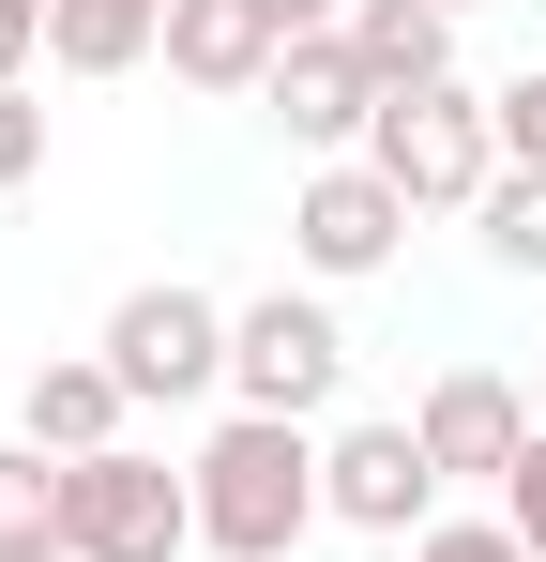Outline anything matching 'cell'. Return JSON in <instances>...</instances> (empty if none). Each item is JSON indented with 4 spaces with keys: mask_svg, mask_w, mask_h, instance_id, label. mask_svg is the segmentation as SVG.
Listing matches in <instances>:
<instances>
[{
    "mask_svg": "<svg viewBox=\"0 0 546 562\" xmlns=\"http://www.w3.org/2000/svg\"><path fill=\"white\" fill-rule=\"evenodd\" d=\"M350 395V319L319 289H259L228 304V411H273V426H319Z\"/></svg>",
    "mask_w": 546,
    "mask_h": 562,
    "instance_id": "3",
    "label": "cell"
},
{
    "mask_svg": "<svg viewBox=\"0 0 546 562\" xmlns=\"http://www.w3.org/2000/svg\"><path fill=\"white\" fill-rule=\"evenodd\" d=\"M470 228H486V259H501V274H546V168H501Z\"/></svg>",
    "mask_w": 546,
    "mask_h": 562,
    "instance_id": "15",
    "label": "cell"
},
{
    "mask_svg": "<svg viewBox=\"0 0 546 562\" xmlns=\"http://www.w3.org/2000/svg\"><path fill=\"white\" fill-rule=\"evenodd\" d=\"M410 562H532L516 532H501V502L486 517H441V532H410Z\"/></svg>",
    "mask_w": 546,
    "mask_h": 562,
    "instance_id": "17",
    "label": "cell"
},
{
    "mask_svg": "<svg viewBox=\"0 0 546 562\" xmlns=\"http://www.w3.org/2000/svg\"><path fill=\"white\" fill-rule=\"evenodd\" d=\"M441 15H470V0H441Z\"/></svg>",
    "mask_w": 546,
    "mask_h": 562,
    "instance_id": "23",
    "label": "cell"
},
{
    "mask_svg": "<svg viewBox=\"0 0 546 562\" xmlns=\"http://www.w3.org/2000/svg\"><path fill=\"white\" fill-rule=\"evenodd\" d=\"M31 61H46V0H0V92H15Z\"/></svg>",
    "mask_w": 546,
    "mask_h": 562,
    "instance_id": "20",
    "label": "cell"
},
{
    "mask_svg": "<svg viewBox=\"0 0 546 562\" xmlns=\"http://www.w3.org/2000/svg\"><path fill=\"white\" fill-rule=\"evenodd\" d=\"M15 183H46V92H31V77L0 92V198Z\"/></svg>",
    "mask_w": 546,
    "mask_h": 562,
    "instance_id": "16",
    "label": "cell"
},
{
    "mask_svg": "<svg viewBox=\"0 0 546 562\" xmlns=\"http://www.w3.org/2000/svg\"><path fill=\"white\" fill-rule=\"evenodd\" d=\"M182 471H197V548L213 562H304V532L334 517L319 502V426H273V411H228Z\"/></svg>",
    "mask_w": 546,
    "mask_h": 562,
    "instance_id": "1",
    "label": "cell"
},
{
    "mask_svg": "<svg viewBox=\"0 0 546 562\" xmlns=\"http://www.w3.org/2000/svg\"><path fill=\"white\" fill-rule=\"evenodd\" d=\"M410 228H425V213H410V198L379 183L364 153H334V168H304V183H288V259H304L319 289H350V274H395V244H410Z\"/></svg>",
    "mask_w": 546,
    "mask_h": 562,
    "instance_id": "6",
    "label": "cell"
},
{
    "mask_svg": "<svg viewBox=\"0 0 546 562\" xmlns=\"http://www.w3.org/2000/svg\"><path fill=\"white\" fill-rule=\"evenodd\" d=\"M350 61L379 77V106L441 92V77H455V15H441V0H350Z\"/></svg>",
    "mask_w": 546,
    "mask_h": 562,
    "instance_id": "12",
    "label": "cell"
},
{
    "mask_svg": "<svg viewBox=\"0 0 546 562\" xmlns=\"http://www.w3.org/2000/svg\"><path fill=\"white\" fill-rule=\"evenodd\" d=\"M501 532H516V548L546 562V426H532V457L501 471Z\"/></svg>",
    "mask_w": 546,
    "mask_h": 562,
    "instance_id": "18",
    "label": "cell"
},
{
    "mask_svg": "<svg viewBox=\"0 0 546 562\" xmlns=\"http://www.w3.org/2000/svg\"><path fill=\"white\" fill-rule=\"evenodd\" d=\"M46 61H61V77H137V61H168V0H46Z\"/></svg>",
    "mask_w": 546,
    "mask_h": 562,
    "instance_id": "13",
    "label": "cell"
},
{
    "mask_svg": "<svg viewBox=\"0 0 546 562\" xmlns=\"http://www.w3.org/2000/svg\"><path fill=\"white\" fill-rule=\"evenodd\" d=\"M273 31L304 46V31H350V0H273Z\"/></svg>",
    "mask_w": 546,
    "mask_h": 562,
    "instance_id": "21",
    "label": "cell"
},
{
    "mask_svg": "<svg viewBox=\"0 0 546 562\" xmlns=\"http://www.w3.org/2000/svg\"><path fill=\"white\" fill-rule=\"evenodd\" d=\"M410 441H425L441 486H486V502H501V471L532 457V395H516L501 366H441L425 395H410Z\"/></svg>",
    "mask_w": 546,
    "mask_h": 562,
    "instance_id": "7",
    "label": "cell"
},
{
    "mask_svg": "<svg viewBox=\"0 0 546 562\" xmlns=\"http://www.w3.org/2000/svg\"><path fill=\"white\" fill-rule=\"evenodd\" d=\"M259 106L288 122V153H304V168H334V153H364V122H379V77L350 61V31H304V46L273 61Z\"/></svg>",
    "mask_w": 546,
    "mask_h": 562,
    "instance_id": "9",
    "label": "cell"
},
{
    "mask_svg": "<svg viewBox=\"0 0 546 562\" xmlns=\"http://www.w3.org/2000/svg\"><path fill=\"white\" fill-rule=\"evenodd\" d=\"M122 411H137V395L106 380V350H46V366H31V395H15V441H46V457L77 471V457H106V441H122Z\"/></svg>",
    "mask_w": 546,
    "mask_h": 562,
    "instance_id": "11",
    "label": "cell"
},
{
    "mask_svg": "<svg viewBox=\"0 0 546 562\" xmlns=\"http://www.w3.org/2000/svg\"><path fill=\"white\" fill-rule=\"evenodd\" d=\"M0 562H77V517H61V457L46 441H0Z\"/></svg>",
    "mask_w": 546,
    "mask_h": 562,
    "instance_id": "14",
    "label": "cell"
},
{
    "mask_svg": "<svg viewBox=\"0 0 546 562\" xmlns=\"http://www.w3.org/2000/svg\"><path fill=\"white\" fill-rule=\"evenodd\" d=\"M501 106V168H546V77H516V92H486Z\"/></svg>",
    "mask_w": 546,
    "mask_h": 562,
    "instance_id": "19",
    "label": "cell"
},
{
    "mask_svg": "<svg viewBox=\"0 0 546 562\" xmlns=\"http://www.w3.org/2000/svg\"><path fill=\"white\" fill-rule=\"evenodd\" d=\"M106 380L137 395V411H197V395H228V304L213 289H182V274H152V289H122L106 304Z\"/></svg>",
    "mask_w": 546,
    "mask_h": 562,
    "instance_id": "4",
    "label": "cell"
},
{
    "mask_svg": "<svg viewBox=\"0 0 546 562\" xmlns=\"http://www.w3.org/2000/svg\"><path fill=\"white\" fill-rule=\"evenodd\" d=\"M532 426H546V366H532Z\"/></svg>",
    "mask_w": 546,
    "mask_h": 562,
    "instance_id": "22",
    "label": "cell"
},
{
    "mask_svg": "<svg viewBox=\"0 0 546 562\" xmlns=\"http://www.w3.org/2000/svg\"><path fill=\"white\" fill-rule=\"evenodd\" d=\"M61 517H77V562H182L197 548V471L106 441V457L61 471Z\"/></svg>",
    "mask_w": 546,
    "mask_h": 562,
    "instance_id": "5",
    "label": "cell"
},
{
    "mask_svg": "<svg viewBox=\"0 0 546 562\" xmlns=\"http://www.w3.org/2000/svg\"><path fill=\"white\" fill-rule=\"evenodd\" d=\"M319 502L350 517V532H441V471L410 441V411H364L319 441Z\"/></svg>",
    "mask_w": 546,
    "mask_h": 562,
    "instance_id": "8",
    "label": "cell"
},
{
    "mask_svg": "<svg viewBox=\"0 0 546 562\" xmlns=\"http://www.w3.org/2000/svg\"><path fill=\"white\" fill-rule=\"evenodd\" d=\"M273 61H288L273 0H168V77L182 92H273Z\"/></svg>",
    "mask_w": 546,
    "mask_h": 562,
    "instance_id": "10",
    "label": "cell"
},
{
    "mask_svg": "<svg viewBox=\"0 0 546 562\" xmlns=\"http://www.w3.org/2000/svg\"><path fill=\"white\" fill-rule=\"evenodd\" d=\"M364 168L410 198V213H486V183H501V106L470 92V77L395 92L379 122H364Z\"/></svg>",
    "mask_w": 546,
    "mask_h": 562,
    "instance_id": "2",
    "label": "cell"
}]
</instances>
